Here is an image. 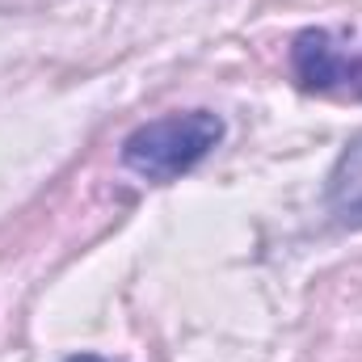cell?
<instances>
[{
  "label": "cell",
  "instance_id": "obj_1",
  "mask_svg": "<svg viewBox=\"0 0 362 362\" xmlns=\"http://www.w3.org/2000/svg\"><path fill=\"white\" fill-rule=\"evenodd\" d=\"M223 139V118L211 110H185L165 114L144 127H135L122 139V165L144 181H177L198 169Z\"/></svg>",
  "mask_w": 362,
  "mask_h": 362
},
{
  "label": "cell",
  "instance_id": "obj_2",
  "mask_svg": "<svg viewBox=\"0 0 362 362\" xmlns=\"http://www.w3.org/2000/svg\"><path fill=\"white\" fill-rule=\"evenodd\" d=\"M291 68H295V76H299L303 89H337V85L362 81V72L333 47V38L325 30H303L295 38Z\"/></svg>",
  "mask_w": 362,
  "mask_h": 362
},
{
  "label": "cell",
  "instance_id": "obj_3",
  "mask_svg": "<svg viewBox=\"0 0 362 362\" xmlns=\"http://www.w3.org/2000/svg\"><path fill=\"white\" fill-rule=\"evenodd\" d=\"M329 215L337 219V228L362 232V131L341 148L329 173Z\"/></svg>",
  "mask_w": 362,
  "mask_h": 362
},
{
  "label": "cell",
  "instance_id": "obj_4",
  "mask_svg": "<svg viewBox=\"0 0 362 362\" xmlns=\"http://www.w3.org/2000/svg\"><path fill=\"white\" fill-rule=\"evenodd\" d=\"M68 362H105V358H97V354H72Z\"/></svg>",
  "mask_w": 362,
  "mask_h": 362
}]
</instances>
